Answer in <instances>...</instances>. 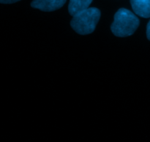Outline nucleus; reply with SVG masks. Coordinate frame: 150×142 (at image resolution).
<instances>
[{
	"mask_svg": "<svg viewBox=\"0 0 150 142\" xmlns=\"http://www.w3.org/2000/svg\"><path fill=\"white\" fill-rule=\"evenodd\" d=\"M135 14L144 18L150 17V0H130Z\"/></svg>",
	"mask_w": 150,
	"mask_h": 142,
	"instance_id": "20e7f679",
	"label": "nucleus"
},
{
	"mask_svg": "<svg viewBox=\"0 0 150 142\" xmlns=\"http://www.w3.org/2000/svg\"><path fill=\"white\" fill-rule=\"evenodd\" d=\"M92 0H70L68 5L69 13L74 16L77 13L89 8Z\"/></svg>",
	"mask_w": 150,
	"mask_h": 142,
	"instance_id": "39448f33",
	"label": "nucleus"
},
{
	"mask_svg": "<svg viewBox=\"0 0 150 142\" xmlns=\"http://www.w3.org/2000/svg\"><path fill=\"white\" fill-rule=\"evenodd\" d=\"M139 24V19L134 13L125 8H121L114 15L111 30L115 36L126 37L133 34Z\"/></svg>",
	"mask_w": 150,
	"mask_h": 142,
	"instance_id": "f257e3e1",
	"label": "nucleus"
},
{
	"mask_svg": "<svg viewBox=\"0 0 150 142\" xmlns=\"http://www.w3.org/2000/svg\"><path fill=\"white\" fill-rule=\"evenodd\" d=\"M70 22L72 29L81 35L92 33L100 18V11L96 7H89L73 16Z\"/></svg>",
	"mask_w": 150,
	"mask_h": 142,
	"instance_id": "f03ea898",
	"label": "nucleus"
},
{
	"mask_svg": "<svg viewBox=\"0 0 150 142\" xmlns=\"http://www.w3.org/2000/svg\"><path fill=\"white\" fill-rule=\"evenodd\" d=\"M67 0H33L31 6L44 12H52L61 8Z\"/></svg>",
	"mask_w": 150,
	"mask_h": 142,
	"instance_id": "7ed1b4c3",
	"label": "nucleus"
},
{
	"mask_svg": "<svg viewBox=\"0 0 150 142\" xmlns=\"http://www.w3.org/2000/svg\"><path fill=\"white\" fill-rule=\"evenodd\" d=\"M21 0H0V3L1 4H13Z\"/></svg>",
	"mask_w": 150,
	"mask_h": 142,
	"instance_id": "423d86ee",
	"label": "nucleus"
},
{
	"mask_svg": "<svg viewBox=\"0 0 150 142\" xmlns=\"http://www.w3.org/2000/svg\"><path fill=\"white\" fill-rule=\"evenodd\" d=\"M146 36H147V39L150 41V20L146 26Z\"/></svg>",
	"mask_w": 150,
	"mask_h": 142,
	"instance_id": "0eeeda50",
	"label": "nucleus"
}]
</instances>
